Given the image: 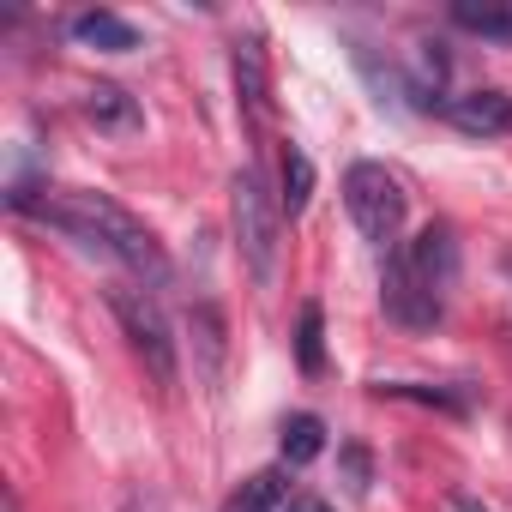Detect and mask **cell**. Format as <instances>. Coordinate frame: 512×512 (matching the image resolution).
<instances>
[{
	"label": "cell",
	"mask_w": 512,
	"mask_h": 512,
	"mask_svg": "<svg viewBox=\"0 0 512 512\" xmlns=\"http://www.w3.org/2000/svg\"><path fill=\"white\" fill-rule=\"evenodd\" d=\"M25 217H37V223L73 235L79 247H91V253H103V260L127 266V272L145 278V284H163V278H169V260H163L157 235H151L127 205H115L109 193H85V187H73V193H49V199H37Z\"/></svg>",
	"instance_id": "obj_1"
},
{
	"label": "cell",
	"mask_w": 512,
	"mask_h": 512,
	"mask_svg": "<svg viewBox=\"0 0 512 512\" xmlns=\"http://www.w3.org/2000/svg\"><path fill=\"white\" fill-rule=\"evenodd\" d=\"M229 223H235V247L241 266L253 272V284H272L278 272V235H284V205L272 199L260 169H241L229 187Z\"/></svg>",
	"instance_id": "obj_2"
},
{
	"label": "cell",
	"mask_w": 512,
	"mask_h": 512,
	"mask_svg": "<svg viewBox=\"0 0 512 512\" xmlns=\"http://www.w3.org/2000/svg\"><path fill=\"white\" fill-rule=\"evenodd\" d=\"M109 308H115V320H121L127 344L139 350L145 374H151L163 392H175L181 362H175V338H169V320H163L157 296H151V290H139V284H115V290H109Z\"/></svg>",
	"instance_id": "obj_3"
},
{
	"label": "cell",
	"mask_w": 512,
	"mask_h": 512,
	"mask_svg": "<svg viewBox=\"0 0 512 512\" xmlns=\"http://www.w3.org/2000/svg\"><path fill=\"white\" fill-rule=\"evenodd\" d=\"M344 205H350V223L374 241V247H392L398 229H404V187L380 169V163H350L344 175Z\"/></svg>",
	"instance_id": "obj_4"
},
{
	"label": "cell",
	"mask_w": 512,
	"mask_h": 512,
	"mask_svg": "<svg viewBox=\"0 0 512 512\" xmlns=\"http://www.w3.org/2000/svg\"><path fill=\"white\" fill-rule=\"evenodd\" d=\"M380 308H386V320H398L404 332H434L440 314H446V302H434V296L422 290V278L410 272L404 247L386 253V272H380Z\"/></svg>",
	"instance_id": "obj_5"
},
{
	"label": "cell",
	"mask_w": 512,
	"mask_h": 512,
	"mask_svg": "<svg viewBox=\"0 0 512 512\" xmlns=\"http://www.w3.org/2000/svg\"><path fill=\"white\" fill-rule=\"evenodd\" d=\"M404 260H410V272L422 278V290H428L434 302L452 296V284H458V241H452L446 223H428V229L404 247Z\"/></svg>",
	"instance_id": "obj_6"
},
{
	"label": "cell",
	"mask_w": 512,
	"mask_h": 512,
	"mask_svg": "<svg viewBox=\"0 0 512 512\" xmlns=\"http://www.w3.org/2000/svg\"><path fill=\"white\" fill-rule=\"evenodd\" d=\"M446 121L470 139H506L512 133V97L506 91H464L446 103Z\"/></svg>",
	"instance_id": "obj_7"
},
{
	"label": "cell",
	"mask_w": 512,
	"mask_h": 512,
	"mask_svg": "<svg viewBox=\"0 0 512 512\" xmlns=\"http://www.w3.org/2000/svg\"><path fill=\"white\" fill-rule=\"evenodd\" d=\"M85 121H91L97 133H121V139L145 127L139 103H133L121 85H91V91H85Z\"/></svg>",
	"instance_id": "obj_8"
},
{
	"label": "cell",
	"mask_w": 512,
	"mask_h": 512,
	"mask_svg": "<svg viewBox=\"0 0 512 512\" xmlns=\"http://www.w3.org/2000/svg\"><path fill=\"white\" fill-rule=\"evenodd\" d=\"M452 25L470 37H488V43H512V0H458Z\"/></svg>",
	"instance_id": "obj_9"
},
{
	"label": "cell",
	"mask_w": 512,
	"mask_h": 512,
	"mask_svg": "<svg viewBox=\"0 0 512 512\" xmlns=\"http://www.w3.org/2000/svg\"><path fill=\"white\" fill-rule=\"evenodd\" d=\"M67 31H73L79 43L103 49V55H133V49H139V31H133L127 19H115V13H79Z\"/></svg>",
	"instance_id": "obj_10"
},
{
	"label": "cell",
	"mask_w": 512,
	"mask_h": 512,
	"mask_svg": "<svg viewBox=\"0 0 512 512\" xmlns=\"http://www.w3.org/2000/svg\"><path fill=\"white\" fill-rule=\"evenodd\" d=\"M187 332H193V356H199V380H217L223 374V314L211 302H199L187 314Z\"/></svg>",
	"instance_id": "obj_11"
},
{
	"label": "cell",
	"mask_w": 512,
	"mask_h": 512,
	"mask_svg": "<svg viewBox=\"0 0 512 512\" xmlns=\"http://www.w3.org/2000/svg\"><path fill=\"white\" fill-rule=\"evenodd\" d=\"M235 97L253 121L266 115V55H260V43H235Z\"/></svg>",
	"instance_id": "obj_12"
},
{
	"label": "cell",
	"mask_w": 512,
	"mask_h": 512,
	"mask_svg": "<svg viewBox=\"0 0 512 512\" xmlns=\"http://www.w3.org/2000/svg\"><path fill=\"white\" fill-rule=\"evenodd\" d=\"M284 470H253L229 500H223V512H278L284 506Z\"/></svg>",
	"instance_id": "obj_13"
},
{
	"label": "cell",
	"mask_w": 512,
	"mask_h": 512,
	"mask_svg": "<svg viewBox=\"0 0 512 512\" xmlns=\"http://www.w3.org/2000/svg\"><path fill=\"white\" fill-rule=\"evenodd\" d=\"M320 452H326V422L308 416V410L290 416V422H284V458H290V464H314Z\"/></svg>",
	"instance_id": "obj_14"
},
{
	"label": "cell",
	"mask_w": 512,
	"mask_h": 512,
	"mask_svg": "<svg viewBox=\"0 0 512 512\" xmlns=\"http://www.w3.org/2000/svg\"><path fill=\"white\" fill-rule=\"evenodd\" d=\"M314 199V163L302 157V145H284V211L302 217Z\"/></svg>",
	"instance_id": "obj_15"
},
{
	"label": "cell",
	"mask_w": 512,
	"mask_h": 512,
	"mask_svg": "<svg viewBox=\"0 0 512 512\" xmlns=\"http://www.w3.org/2000/svg\"><path fill=\"white\" fill-rule=\"evenodd\" d=\"M296 362H302V374H320V368H326V314H320V302L302 308V326H296Z\"/></svg>",
	"instance_id": "obj_16"
},
{
	"label": "cell",
	"mask_w": 512,
	"mask_h": 512,
	"mask_svg": "<svg viewBox=\"0 0 512 512\" xmlns=\"http://www.w3.org/2000/svg\"><path fill=\"white\" fill-rule=\"evenodd\" d=\"M380 398H410V404H434V410H470L464 392H452V386H416V380H386Z\"/></svg>",
	"instance_id": "obj_17"
},
{
	"label": "cell",
	"mask_w": 512,
	"mask_h": 512,
	"mask_svg": "<svg viewBox=\"0 0 512 512\" xmlns=\"http://www.w3.org/2000/svg\"><path fill=\"white\" fill-rule=\"evenodd\" d=\"M344 476H350V494H368V452L362 446H344Z\"/></svg>",
	"instance_id": "obj_18"
},
{
	"label": "cell",
	"mask_w": 512,
	"mask_h": 512,
	"mask_svg": "<svg viewBox=\"0 0 512 512\" xmlns=\"http://www.w3.org/2000/svg\"><path fill=\"white\" fill-rule=\"evenodd\" d=\"M121 512H163V500H157V494H151V500H145V494H133V500H127Z\"/></svg>",
	"instance_id": "obj_19"
},
{
	"label": "cell",
	"mask_w": 512,
	"mask_h": 512,
	"mask_svg": "<svg viewBox=\"0 0 512 512\" xmlns=\"http://www.w3.org/2000/svg\"><path fill=\"white\" fill-rule=\"evenodd\" d=\"M284 512H332V506H326V500H308V494H302V500H290Z\"/></svg>",
	"instance_id": "obj_20"
},
{
	"label": "cell",
	"mask_w": 512,
	"mask_h": 512,
	"mask_svg": "<svg viewBox=\"0 0 512 512\" xmlns=\"http://www.w3.org/2000/svg\"><path fill=\"white\" fill-rule=\"evenodd\" d=\"M452 512H488V506H476L470 494H452Z\"/></svg>",
	"instance_id": "obj_21"
}]
</instances>
